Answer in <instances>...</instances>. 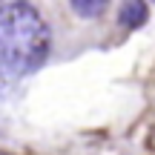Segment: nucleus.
I'll return each instance as SVG.
<instances>
[{
    "label": "nucleus",
    "mask_w": 155,
    "mask_h": 155,
    "mask_svg": "<svg viewBox=\"0 0 155 155\" xmlns=\"http://www.w3.org/2000/svg\"><path fill=\"white\" fill-rule=\"evenodd\" d=\"M52 52L46 20L26 0L0 3V78L38 72Z\"/></svg>",
    "instance_id": "obj_1"
},
{
    "label": "nucleus",
    "mask_w": 155,
    "mask_h": 155,
    "mask_svg": "<svg viewBox=\"0 0 155 155\" xmlns=\"http://www.w3.org/2000/svg\"><path fill=\"white\" fill-rule=\"evenodd\" d=\"M69 6H72L75 15L86 17V20H92V17H101L106 12V6H109V0H69Z\"/></svg>",
    "instance_id": "obj_3"
},
{
    "label": "nucleus",
    "mask_w": 155,
    "mask_h": 155,
    "mask_svg": "<svg viewBox=\"0 0 155 155\" xmlns=\"http://www.w3.org/2000/svg\"><path fill=\"white\" fill-rule=\"evenodd\" d=\"M150 17V9H147L144 0H124L118 6V20L124 23L127 29H141Z\"/></svg>",
    "instance_id": "obj_2"
}]
</instances>
